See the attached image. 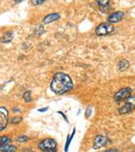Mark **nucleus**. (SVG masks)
Instances as JSON below:
<instances>
[{
  "instance_id": "14",
  "label": "nucleus",
  "mask_w": 135,
  "mask_h": 152,
  "mask_svg": "<svg viewBox=\"0 0 135 152\" xmlns=\"http://www.w3.org/2000/svg\"><path fill=\"white\" fill-rule=\"evenodd\" d=\"M75 132H76V129L74 128L73 132L71 133V136H68V139H67V141H66V145H65V149H64L65 152H68V150H69V147H70V145L71 143V140H72V139H73V137L75 135Z\"/></svg>"
},
{
  "instance_id": "15",
  "label": "nucleus",
  "mask_w": 135,
  "mask_h": 152,
  "mask_svg": "<svg viewBox=\"0 0 135 152\" xmlns=\"http://www.w3.org/2000/svg\"><path fill=\"white\" fill-rule=\"evenodd\" d=\"M11 142V140L7 136H0V147L9 144Z\"/></svg>"
},
{
  "instance_id": "18",
  "label": "nucleus",
  "mask_w": 135,
  "mask_h": 152,
  "mask_svg": "<svg viewBox=\"0 0 135 152\" xmlns=\"http://www.w3.org/2000/svg\"><path fill=\"white\" fill-rule=\"evenodd\" d=\"M21 120H22V118H21V117H19V116L13 117V118L11 119V124H19V123H20Z\"/></svg>"
},
{
  "instance_id": "4",
  "label": "nucleus",
  "mask_w": 135,
  "mask_h": 152,
  "mask_svg": "<svg viewBox=\"0 0 135 152\" xmlns=\"http://www.w3.org/2000/svg\"><path fill=\"white\" fill-rule=\"evenodd\" d=\"M111 144V140L104 135H97L95 138L94 143H93V148L94 149H99L101 148H104Z\"/></svg>"
},
{
  "instance_id": "9",
  "label": "nucleus",
  "mask_w": 135,
  "mask_h": 152,
  "mask_svg": "<svg viewBox=\"0 0 135 152\" xmlns=\"http://www.w3.org/2000/svg\"><path fill=\"white\" fill-rule=\"evenodd\" d=\"M98 8L102 13H107L110 9V1L109 0H100L96 2Z\"/></svg>"
},
{
  "instance_id": "24",
  "label": "nucleus",
  "mask_w": 135,
  "mask_h": 152,
  "mask_svg": "<svg viewBox=\"0 0 135 152\" xmlns=\"http://www.w3.org/2000/svg\"><path fill=\"white\" fill-rule=\"evenodd\" d=\"M14 111H15V112H18V111H19V110H18V109H16V108H15V109H14Z\"/></svg>"
},
{
  "instance_id": "5",
  "label": "nucleus",
  "mask_w": 135,
  "mask_h": 152,
  "mask_svg": "<svg viewBox=\"0 0 135 152\" xmlns=\"http://www.w3.org/2000/svg\"><path fill=\"white\" fill-rule=\"evenodd\" d=\"M131 95V89L130 87H124L119 90L114 96V99L116 103H120L123 101H126Z\"/></svg>"
},
{
  "instance_id": "22",
  "label": "nucleus",
  "mask_w": 135,
  "mask_h": 152,
  "mask_svg": "<svg viewBox=\"0 0 135 152\" xmlns=\"http://www.w3.org/2000/svg\"><path fill=\"white\" fill-rule=\"evenodd\" d=\"M58 113H59V114H60V115H61V116H62L64 119H65V121H67V123H69V121H68V118H67V116H66V115H65V114H64L62 112H58Z\"/></svg>"
},
{
  "instance_id": "13",
  "label": "nucleus",
  "mask_w": 135,
  "mask_h": 152,
  "mask_svg": "<svg viewBox=\"0 0 135 152\" xmlns=\"http://www.w3.org/2000/svg\"><path fill=\"white\" fill-rule=\"evenodd\" d=\"M130 64H129V61L126 59H123L121 60V61L119 62L118 64V69L120 71H125L128 68H129Z\"/></svg>"
},
{
  "instance_id": "3",
  "label": "nucleus",
  "mask_w": 135,
  "mask_h": 152,
  "mask_svg": "<svg viewBox=\"0 0 135 152\" xmlns=\"http://www.w3.org/2000/svg\"><path fill=\"white\" fill-rule=\"evenodd\" d=\"M114 30V27L112 23H102L95 28V34L98 36H104L111 34Z\"/></svg>"
},
{
  "instance_id": "2",
  "label": "nucleus",
  "mask_w": 135,
  "mask_h": 152,
  "mask_svg": "<svg viewBox=\"0 0 135 152\" xmlns=\"http://www.w3.org/2000/svg\"><path fill=\"white\" fill-rule=\"evenodd\" d=\"M38 148L43 152H57V142L51 138H47L39 143Z\"/></svg>"
},
{
  "instance_id": "8",
  "label": "nucleus",
  "mask_w": 135,
  "mask_h": 152,
  "mask_svg": "<svg viewBox=\"0 0 135 152\" xmlns=\"http://www.w3.org/2000/svg\"><path fill=\"white\" fill-rule=\"evenodd\" d=\"M123 17V13L121 12V11H118V12H115L114 14H111L108 16L107 20H108L109 23H114L120 22Z\"/></svg>"
},
{
  "instance_id": "16",
  "label": "nucleus",
  "mask_w": 135,
  "mask_h": 152,
  "mask_svg": "<svg viewBox=\"0 0 135 152\" xmlns=\"http://www.w3.org/2000/svg\"><path fill=\"white\" fill-rule=\"evenodd\" d=\"M23 98L26 103H30L32 102V98H31V91H26V92L23 95Z\"/></svg>"
},
{
  "instance_id": "23",
  "label": "nucleus",
  "mask_w": 135,
  "mask_h": 152,
  "mask_svg": "<svg viewBox=\"0 0 135 152\" xmlns=\"http://www.w3.org/2000/svg\"><path fill=\"white\" fill-rule=\"evenodd\" d=\"M43 3H44V1H32L33 5H42Z\"/></svg>"
},
{
  "instance_id": "10",
  "label": "nucleus",
  "mask_w": 135,
  "mask_h": 152,
  "mask_svg": "<svg viewBox=\"0 0 135 152\" xmlns=\"http://www.w3.org/2000/svg\"><path fill=\"white\" fill-rule=\"evenodd\" d=\"M59 17H60V15H59V14H58V13L49 14V15H47L43 19V23L44 24H48V23H53V22L57 21Z\"/></svg>"
},
{
  "instance_id": "20",
  "label": "nucleus",
  "mask_w": 135,
  "mask_h": 152,
  "mask_svg": "<svg viewBox=\"0 0 135 152\" xmlns=\"http://www.w3.org/2000/svg\"><path fill=\"white\" fill-rule=\"evenodd\" d=\"M104 152H122V151H120L117 148H108V149H106Z\"/></svg>"
},
{
  "instance_id": "17",
  "label": "nucleus",
  "mask_w": 135,
  "mask_h": 152,
  "mask_svg": "<svg viewBox=\"0 0 135 152\" xmlns=\"http://www.w3.org/2000/svg\"><path fill=\"white\" fill-rule=\"evenodd\" d=\"M28 140H29V138L26 135H20L16 138L17 142H20V143H25Z\"/></svg>"
},
{
  "instance_id": "6",
  "label": "nucleus",
  "mask_w": 135,
  "mask_h": 152,
  "mask_svg": "<svg viewBox=\"0 0 135 152\" xmlns=\"http://www.w3.org/2000/svg\"><path fill=\"white\" fill-rule=\"evenodd\" d=\"M8 111L6 107L0 106V132H3L8 124Z\"/></svg>"
},
{
  "instance_id": "1",
  "label": "nucleus",
  "mask_w": 135,
  "mask_h": 152,
  "mask_svg": "<svg viewBox=\"0 0 135 152\" xmlns=\"http://www.w3.org/2000/svg\"><path fill=\"white\" fill-rule=\"evenodd\" d=\"M73 88L72 79L69 75L62 72L56 73L51 83V89L56 95H62Z\"/></svg>"
},
{
  "instance_id": "19",
  "label": "nucleus",
  "mask_w": 135,
  "mask_h": 152,
  "mask_svg": "<svg viewBox=\"0 0 135 152\" xmlns=\"http://www.w3.org/2000/svg\"><path fill=\"white\" fill-rule=\"evenodd\" d=\"M91 113H92V108H91L90 106H88L87 109V111H86V117H87V118L89 117V116L91 115Z\"/></svg>"
},
{
  "instance_id": "11",
  "label": "nucleus",
  "mask_w": 135,
  "mask_h": 152,
  "mask_svg": "<svg viewBox=\"0 0 135 152\" xmlns=\"http://www.w3.org/2000/svg\"><path fill=\"white\" fill-rule=\"evenodd\" d=\"M13 37H14V34L12 32H8L1 37L0 41H1V42H3V43H9L12 42Z\"/></svg>"
},
{
  "instance_id": "21",
  "label": "nucleus",
  "mask_w": 135,
  "mask_h": 152,
  "mask_svg": "<svg viewBox=\"0 0 135 152\" xmlns=\"http://www.w3.org/2000/svg\"><path fill=\"white\" fill-rule=\"evenodd\" d=\"M48 110H49V107L47 106V107H44V108L38 109V112H40V113H44V112H46V111H48Z\"/></svg>"
},
{
  "instance_id": "7",
  "label": "nucleus",
  "mask_w": 135,
  "mask_h": 152,
  "mask_svg": "<svg viewBox=\"0 0 135 152\" xmlns=\"http://www.w3.org/2000/svg\"><path fill=\"white\" fill-rule=\"evenodd\" d=\"M135 108V96H130L124 103V104L119 109L120 114H125L130 113Z\"/></svg>"
},
{
  "instance_id": "12",
  "label": "nucleus",
  "mask_w": 135,
  "mask_h": 152,
  "mask_svg": "<svg viewBox=\"0 0 135 152\" xmlns=\"http://www.w3.org/2000/svg\"><path fill=\"white\" fill-rule=\"evenodd\" d=\"M0 152H16V147L7 144L0 147Z\"/></svg>"
}]
</instances>
